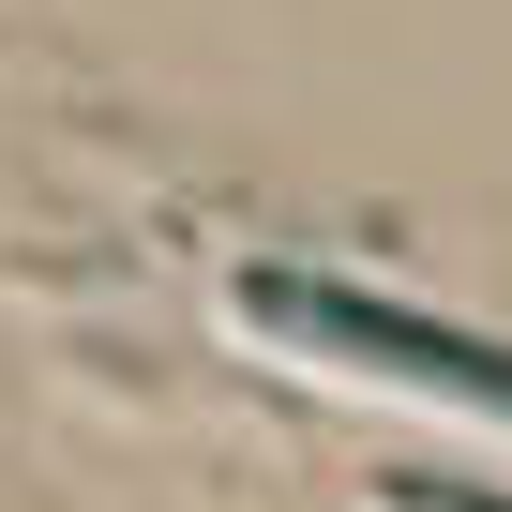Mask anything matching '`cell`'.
<instances>
[{
    "instance_id": "cell-1",
    "label": "cell",
    "mask_w": 512,
    "mask_h": 512,
    "mask_svg": "<svg viewBox=\"0 0 512 512\" xmlns=\"http://www.w3.org/2000/svg\"><path fill=\"white\" fill-rule=\"evenodd\" d=\"M256 317H287V332H317V347H347V362H392V377H467V392H497L512 407V377L482 362V347H452V332H407V317H377V302H302V287H256Z\"/></svg>"
}]
</instances>
